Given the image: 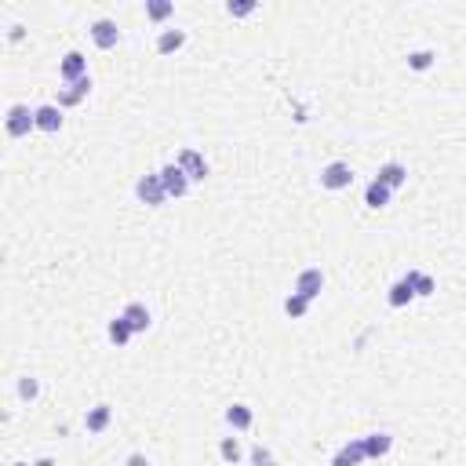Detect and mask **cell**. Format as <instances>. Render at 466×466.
Segmentation results:
<instances>
[{
	"label": "cell",
	"mask_w": 466,
	"mask_h": 466,
	"mask_svg": "<svg viewBox=\"0 0 466 466\" xmlns=\"http://www.w3.org/2000/svg\"><path fill=\"white\" fill-rule=\"evenodd\" d=\"M321 288H325V274H321L317 266L303 270V274H299V281H295V292H299L303 299H310V303H314L317 295H321Z\"/></svg>",
	"instance_id": "obj_5"
},
{
	"label": "cell",
	"mask_w": 466,
	"mask_h": 466,
	"mask_svg": "<svg viewBox=\"0 0 466 466\" xmlns=\"http://www.w3.org/2000/svg\"><path fill=\"white\" fill-rule=\"evenodd\" d=\"M401 281H405V284H408V288L416 292V295H434V277H430V274H419V270H408V274L401 277Z\"/></svg>",
	"instance_id": "obj_15"
},
{
	"label": "cell",
	"mask_w": 466,
	"mask_h": 466,
	"mask_svg": "<svg viewBox=\"0 0 466 466\" xmlns=\"http://www.w3.org/2000/svg\"><path fill=\"white\" fill-rule=\"evenodd\" d=\"M175 11V4L172 0H146V15L153 19V22H164L168 15Z\"/></svg>",
	"instance_id": "obj_22"
},
{
	"label": "cell",
	"mask_w": 466,
	"mask_h": 466,
	"mask_svg": "<svg viewBox=\"0 0 466 466\" xmlns=\"http://www.w3.org/2000/svg\"><path fill=\"white\" fill-rule=\"evenodd\" d=\"M77 102H81V95H77L73 88H62L59 92V106H77Z\"/></svg>",
	"instance_id": "obj_28"
},
{
	"label": "cell",
	"mask_w": 466,
	"mask_h": 466,
	"mask_svg": "<svg viewBox=\"0 0 466 466\" xmlns=\"http://www.w3.org/2000/svg\"><path fill=\"white\" fill-rule=\"evenodd\" d=\"M306 310H310V299H303L299 292H292L288 299H284V314H288V317H295V321H299V317H306Z\"/></svg>",
	"instance_id": "obj_21"
},
{
	"label": "cell",
	"mask_w": 466,
	"mask_h": 466,
	"mask_svg": "<svg viewBox=\"0 0 466 466\" xmlns=\"http://www.w3.org/2000/svg\"><path fill=\"white\" fill-rule=\"evenodd\" d=\"M157 175H161V183L168 190V197H186V193H190V175L179 164H164Z\"/></svg>",
	"instance_id": "obj_3"
},
{
	"label": "cell",
	"mask_w": 466,
	"mask_h": 466,
	"mask_svg": "<svg viewBox=\"0 0 466 466\" xmlns=\"http://www.w3.org/2000/svg\"><path fill=\"white\" fill-rule=\"evenodd\" d=\"M37 394H41V386H37V379H30V375H26V379L19 383V397H22V401H33Z\"/></svg>",
	"instance_id": "obj_27"
},
{
	"label": "cell",
	"mask_w": 466,
	"mask_h": 466,
	"mask_svg": "<svg viewBox=\"0 0 466 466\" xmlns=\"http://www.w3.org/2000/svg\"><path fill=\"white\" fill-rule=\"evenodd\" d=\"M183 44H186V33L183 30H164L157 37V51H161V55H172V51H179Z\"/></svg>",
	"instance_id": "obj_18"
},
{
	"label": "cell",
	"mask_w": 466,
	"mask_h": 466,
	"mask_svg": "<svg viewBox=\"0 0 466 466\" xmlns=\"http://www.w3.org/2000/svg\"><path fill=\"white\" fill-rule=\"evenodd\" d=\"M33 466H55V459H37Z\"/></svg>",
	"instance_id": "obj_31"
},
{
	"label": "cell",
	"mask_w": 466,
	"mask_h": 466,
	"mask_svg": "<svg viewBox=\"0 0 466 466\" xmlns=\"http://www.w3.org/2000/svg\"><path fill=\"white\" fill-rule=\"evenodd\" d=\"M379 183H383L386 190H401V186L408 183V168H405V164H397V161L383 164V168H379Z\"/></svg>",
	"instance_id": "obj_9"
},
{
	"label": "cell",
	"mask_w": 466,
	"mask_h": 466,
	"mask_svg": "<svg viewBox=\"0 0 466 466\" xmlns=\"http://www.w3.org/2000/svg\"><path fill=\"white\" fill-rule=\"evenodd\" d=\"M106 332H110V343H116V346H124V343H128V339H132V335H135V332H132V325H128L124 317H113Z\"/></svg>",
	"instance_id": "obj_19"
},
{
	"label": "cell",
	"mask_w": 466,
	"mask_h": 466,
	"mask_svg": "<svg viewBox=\"0 0 466 466\" xmlns=\"http://www.w3.org/2000/svg\"><path fill=\"white\" fill-rule=\"evenodd\" d=\"M128 466H150V459H146V456H139V452H135V456H128Z\"/></svg>",
	"instance_id": "obj_30"
},
{
	"label": "cell",
	"mask_w": 466,
	"mask_h": 466,
	"mask_svg": "<svg viewBox=\"0 0 466 466\" xmlns=\"http://www.w3.org/2000/svg\"><path fill=\"white\" fill-rule=\"evenodd\" d=\"M124 321H128V325H132V332L139 335V332H146L150 325H153V317H150V310L146 306H142V303H128V310H124V314H121Z\"/></svg>",
	"instance_id": "obj_11"
},
{
	"label": "cell",
	"mask_w": 466,
	"mask_h": 466,
	"mask_svg": "<svg viewBox=\"0 0 466 466\" xmlns=\"http://www.w3.org/2000/svg\"><path fill=\"white\" fill-rule=\"evenodd\" d=\"M37 128H41V132H59L62 128V110L59 106H37Z\"/></svg>",
	"instance_id": "obj_13"
},
{
	"label": "cell",
	"mask_w": 466,
	"mask_h": 466,
	"mask_svg": "<svg viewBox=\"0 0 466 466\" xmlns=\"http://www.w3.org/2000/svg\"><path fill=\"white\" fill-rule=\"evenodd\" d=\"M175 164L183 168V172H186L190 179H204V175H208V164H204V157H201L197 150H183Z\"/></svg>",
	"instance_id": "obj_10"
},
{
	"label": "cell",
	"mask_w": 466,
	"mask_h": 466,
	"mask_svg": "<svg viewBox=\"0 0 466 466\" xmlns=\"http://www.w3.org/2000/svg\"><path fill=\"white\" fill-rule=\"evenodd\" d=\"M390 448H394V437H390V434H368V437H365V452H368V459H383Z\"/></svg>",
	"instance_id": "obj_14"
},
{
	"label": "cell",
	"mask_w": 466,
	"mask_h": 466,
	"mask_svg": "<svg viewBox=\"0 0 466 466\" xmlns=\"http://www.w3.org/2000/svg\"><path fill=\"white\" fill-rule=\"evenodd\" d=\"M350 183H354V172H350V164H343V161H332L325 172H321V186L325 190H346Z\"/></svg>",
	"instance_id": "obj_4"
},
{
	"label": "cell",
	"mask_w": 466,
	"mask_h": 466,
	"mask_svg": "<svg viewBox=\"0 0 466 466\" xmlns=\"http://www.w3.org/2000/svg\"><path fill=\"white\" fill-rule=\"evenodd\" d=\"M386 299H390V306H394V310H401V306H408L412 299H416V292H412L405 281H397L394 288H390V295H386Z\"/></svg>",
	"instance_id": "obj_20"
},
{
	"label": "cell",
	"mask_w": 466,
	"mask_h": 466,
	"mask_svg": "<svg viewBox=\"0 0 466 466\" xmlns=\"http://www.w3.org/2000/svg\"><path fill=\"white\" fill-rule=\"evenodd\" d=\"M390 193L394 190H386L379 179H375V183H368V190H365V204L368 208H386V204H390Z\"/></svg>",
	"instance_id": "obj_16"
},
{
	"label": "cell",
	"mask_w": 466,
	"mask_h": 466,
	"mask_svg": "<svg viewBox=\"0 0 466 466\" xmlns=\"http://www.w3.org/2000/svg\"><path fill=\"white\" fill-rule=\"evenodd\" d=\"M434 59H437L434 51H412V55H408V66L423 73V70H430V66H434Z\"/></svg>",
	"instance_id": "obj_23"
},
{
	"label": "cell",
	"mask_w": 466,
	"mask_h": 466,
	"mask_svg": "<svg viewBox=\"0 0 466 466\" xmlns=\"http://www.w3.org/2000/svg\"><path fill=\"white\" fill-rule=\"evenodd\" d=\"M59 73H62V81H66V84H77L81 77H88V59L81 55V51H70V55L59 62Z\"/></svg>",
	"instance_id": "obj_7"
},
{
	"label": "cell",
	"mask_w": 466,
	"mask_h": 466,
	"mask_svg": "<svg viewBox=\"0 0 466 466\" xmlns=\"http://www.w3.org/2000/svg\"><path fill=\"white\" fill-rule=\"evenodd\" d=\"M70 88H73V92H77V95L84 99L88 92H92V77H81V81H77V84H70Z\"/></svg>",
	"instance_id": "obj_29"
},
{
	"label": "cell",
	"mask_w": 466,
	"mask_h": 466,
	"mask_svg": "<svg viewBox=\"0 0 466 466\" xmlns=\"http://www.w3.org/2000/svg\"><path fill=\"white\" fill-rule=\"evenodd\" d=\"M135 193H139L142 204H150V208H161V204L168 201V190L161 183V175H142L135 183Z\"/></svg>",
	"instance_id": "obj_2"
},
{
	"label": "cell",
	"mask_w": 466,
	"mask_h": 466,
	"mask_svg": "<svg viewBox=\"0 0 466 466\" xmlns=\"http://www.w3.org/2000/svg\"><path fill=\"white\" fill-rule=\"evenodd\" d=\"M15 466H26V463H15Z\"/></svg>",
	"instance_id": "obj_32"
},
{
	"label": "cell",
	"mask_w": 466,
	"mask_h": 466,
	"mask_svg": "<svg viewBox=\"0 0 466 466\" xmlns=\"http://www.w3.org/2000/svg\"><path fill=\"white\" fill-rule=\"evenodd\" d=\"M4 128H8V135H11V139L30 135V128H37V110H30V106H11V110H8Z\"/></svg>",
	"instance_id": "obj_1"
},
{
	"label": "cell",
	"mask_w": 466,
	"mask_h": 466,
	"mask_svg": "<svg viewBox=\"0 0 466 466\" xmlns=\"http://www.w3.org/2000/svg\"><path fill=\"white\" fill-rule=\"evenodd\" d=\"M368 459V452H365V437H354V441H346L339 448V456L332 459V466H361Z\"/></svg>",
	"instance_id": "obj_6"
},
{
	"label": "cell",
	"mask_w": 466,
	"mask_h": 466,
	"mask_svg": "<svg viewBox=\"0 0 466 466\" xmlns=\"http://www.w3.org/2000/svg\"><path fill=\"white\" fill-rule=\"evenodd\" d=\"M110 419H113V408L110 405H95V408H88L84 426H88V434H102L110 426Z\"/></svg>",
	"instance_id": "obj_12"
},
{
	"label": "cell",
	"mask_w": 466,
	"mask_h": 466,
	"mask_svg": "<svg viewBox=\"0 0 466 466\" xmlns=\"http://www.w3.org/2000/svg\"><path fill=\"white\" fill-rule=\"evenodd\" d=\"M252 408L248 405H230L226 408V423L233 426V430H248V426H252Z\"/></svg>",
	"instance_id": "obj_17"
},
{
	"label": "cell",
	"mask_w": 466,
	"mask_h": 466,
	"mask_svg": "<svg viewBox=\"0 0 466 466\" xmlns=\"http://www.w3.org/2000/svg\"><path fill=\"white\" fill-rule=\"evenodd\" d=\"M219 456H223L226 463H237V459H241V445H237V437H226V441L219 445Z\"/></svg>",
	"instance_id": "obj_24"
},
{
	"label": "cell",
	"mask_w": 466,
	"mask_h": 466,
	"mask_svg": "<svg viewBox=\"0 0 466 466\" xmlns=\"http://www.w3.org/2000/svg\"><path fill=\"white\" fill-rule=\"evenodd\" d=\"M252 466H277V459H274V452H270V448L255 445L252 448Z\"/></svg>",
	"instance_id": "obj_26"
},
{
	"label": "cell",
	"mask_w": 466,
	"mask_h": 466,
	"mask_svg": "<svg viewBox=\"0 0 466 466\" xmlns=\"http://www.w3.org/2000/svg\"><path fill=\"white\" fill-rule=\"evenodd\" d=\"M226 11L233 19H244V15H252V11H255V0H230Z\"/></svg>",
	"instance_id": "obj_25"
},
{
	"label": "cell",
	"mask_w": 466,
	"mask_h": 466,
	"mask_svg": "<svg viewBox=\"0 0 466 466\" xmlns=\"http://www.w3.org/2000/svg\"><path fill=\"white\" fill-rule=\"evenodd\" d=\"M92 41H95V48H102V51L116 48V41H121V30H116V22L99 19V22L92 26Z\"/></svg>",
	"instance_id": "obj_8"
}]
</instances>
